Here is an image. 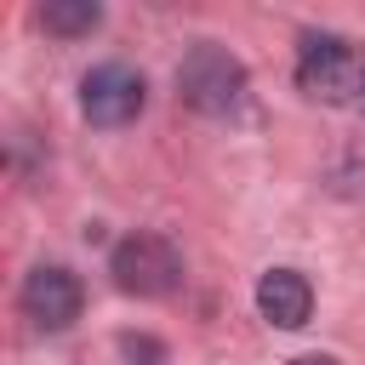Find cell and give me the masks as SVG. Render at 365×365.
Returning a JSON list of instances; mask_svg holds the SVG:
<instances>
[{
  "instance_id": "cell-1",
  "label": "cell",
  "mask_w": 365,
  "mask_h": 365,
  "mask_svg": "<svg viewBox=\"0 0 365 365\" xmlns=\"http://www.w3.org/2000/svg\"><path fill=\"white\" fill-rule=\"evenodd\" d=\"M177 97H182L194 114H234L240 97H245V63H240L228 46L200 40V46L177 63Z\"/></svg>"
},
{
  "instance_id": "cell-2",
  "label": "cell",
  "mask_w": 365,
  "mask_h": 365,
  "mask_svg": "<svg viewBox=\"0 0 365 365\" xmlns=\"http://www.w3.org/2000/svg\"><path fill=\"white\" fill-rule=\"evenodd\" d=\"M108 274L125 297H171L182 285V257L165 234H125L108 257Z\"/></svg>"
},
{
  "instance_id": "cell-3",
  "label": "cell",
  "mask_w": 365,
  "mask_h": 365,
  "mask_svg": "<svg viewBox=\"0 0 365 365\" xmlns=\"http://www.w3.org/2000/svg\"><path fill=\"white\" fill-rule=\"evenodd\" d=\"M143 103H148V80L137 68H125V63H97L80 80V114L91 125H103V131L131 125L143 114Z\"/></svg>"
},
{
  "instance_id": "cell-4",
  "label": "cell",
  "mask_w": 365,
  "mask_h": 365,
  "mask_svg": "<svg viewBox=\"0 0 365 365\" xmlns=\"http://www.w3.org/2000/svg\"><path fill=\"white\" fill-rule=\"evenodd\" d=\"M354 46L342 34H302V51H297V86L308 97H325V103H342L354 91Z\"/></svg>"
},
{
  "instance_id": "cell-5",
  "label": "cell",
  "mask_w": 365,
  "mask_h": 365,
  "mask_svg": "<svg viewBox=\"0 0 365 365\" xmlns=\"http://www.w3.org/2000/svg\"><path fill=\"white\" fill-rule=\"evenodd\" d=\"M80 279L63 268V262H40V268H29V279H23V314L40 325V331H68L74 319H80Z\"/></svg>"
},
{
  "instance_id": "cell-6",
  "label": "cell",
  "mask_w": 365,
  "mask_h": 365,
  "mask_svg": "<svg viewBox=\"0 0 365 365\" xmlns=\"http://www.w3.org/2000/svg\"><path fill=\"white\" fill-rule=\"evenodd\" d=\"M257 314L279 331H302L308 314H314V285L297 274V268H268L257 279Z\"/></svg>"
},
{
  "instance_id": "cell-7",
  "label": "cell",
  "mask_w": 365,
  "mask_h": 365,
  "mask_svg": "<svg viewBox=\"0 0 365 365\" xmlns=\"http://www.w3.org/2000/svg\"><path fill=\"white\" fill-rule=\"evenodd\" d=\"M40 23H46V34L74 40V34H91L103 23V6L97 0H46L40 6Z\"/></svg>"
},
{
  "instance_id": "cell-8",
  "label": "cell",
  "mask_w": 365,
  "mask_h": 365,
  "mask_svg": "<svg viewBox=\"0 0 365 365\" xmlns=\"http://www.w3.org/2000/svg\"><path fill=\"white\" fill-rule=\"evenodd\" d=\"M120 348H125V359H143V365H160L165 359V348L148 342V336H120Z\"/></svg>"
},
{
  "instance_id": "cell-9",
  "label": "cell",
  "mask_w": 365,
  "mask_h": 365,
  "mask_svg": "<svg viewBox=\"0 0 365 365\" xmlns=\"http://www.w3.org/2000/svg\"><path fill=\"white\" fill-rule=\"evenodd\" d=\"M291 365H336L331 354H302V359H291Z\"/></svg>"
}]
</instances>
